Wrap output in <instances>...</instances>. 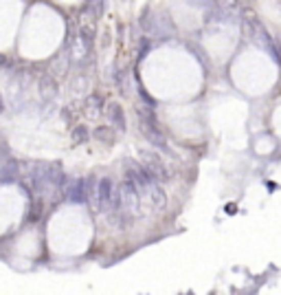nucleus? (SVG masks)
Segmentation results:
<instances>
[{
	"label": "nucleus",
	"mask_w": 281,
	"mask_h": 295,
	"mask_svg": "<svg viewBox=\"0 0 281 295\" xmlns=\"http://www.w3.org/2000/svg\"><path fill=\"white\" fill-rule=\"evenodd\" d=\"M112 198H114V183L112 179L103 176L99 179V185H97V203H99V212H110L112 207Z\"/></svg>",
	"instance_id": "obj_3"
},
{
	"label": "nucleus",
	"mask_w": 281,
	"mask_h": 295,
	"mask_svg": "<svg viewBox=\"0 0 281 295\" xmlns=\"http://www.w3.org/2000/svg\"><path fill=\"white\" fill-rule=\"evenodd\" d=\"M136 115H138V121H140V132L145 135V139L150 143H154L156 148H160L162 152H169L167 148V139L165 135L160 132L156 119H154V113L152 110H145V108H136Z\"/></svg>",
	"instance_id": "obj_1"
},
{
	"label": "nucleus",
	"mask_w": 281,
	"mask_h": 295,
	"mask_svg": "<svg viewBox=\"0 0 281 295\" xmlns=\"http://www.w3.org/2000/svg\"><path fill=\"white\" fill-rule=\"evenodd\" d=\"M88 137H90V132H88V126H75V128L71 130L73 143H86Z\"/></svg>",
	"instance_id": "obj_11"
},
{
	"label": "nucleus",
	"mask_w": 281,
	"mask_h": 295,
	"mask_svg": "<svg viewBox=\"0 0 281 295\" xmlns=\"http://www.w3.org/2000/svg\"><path fill=\"white\" fill-rule=\"evenodd\" d=\"M40 95H42V99L44 101H51V99H55V95H57V82L53 79V75H42L40 79Z\"/></svg>",
	"instance_id": "obj_7"
},
{
	"label": "nucleus",
	"mask_w": 281,
	"mask_h": 295,
	"mask_svg": "<svg viewBox=\"0 0 281 295\" xmlns=\"http://www.w3.org/2000/svg\"><path fill=\"white\" fill-rule=\"evenodd\" d=\"M66 201L68 203H86V179H75L66 187Z\"/></svg>",
	"instance_id": "obj_5"
},
{
	"label": "nucleus",
	"mask_w": 281,
	"mask_h": 295,
	"mask_svg": "<svg viewBox=\"0 0 281 295\" xmlns=\"http://www.w3.org/2000/svg\"><path fill=\"white\" fill-rule=\"evenodd\" d=\"M147 192H150L152 203L156 205L158 209H162V207H165V205H167V196H165V192H162V187L158 185V181H154V183H152V187L147 189Z\"/></svg>",
	"instance_id": "obj_9"
},
{
	"label": "nucleus",
	"mask_w": 281,
	"mask_h": 295,
	"mask_svg": "<svg viewBox=\"0 0 281 295\" xmlns=\"http://www.w3.org/2000/svg\"><path fill=\"white\" fill-rule=\"evenodd\" d=\"M114 126L110 123V126H99L97 130H95V137L99 139L101 143H108V145H112L114 143Z\"/></svg>",
	"instance_id": "obj_10"
},
{
	"label": "nucleus",
	"mask_w": 281,
	"mask_h": 295,
	"mask_svg": "<svg viewBox=\"0 0 281 295\" xmlns=\"http://www.w3.org/2000/svg\"><path fill=\"white\" fill-rule=\"evenodd\" d=\"M125 179H130V181H134L136 185L140 187V192H147L152 187V183L156 181L152 176V172L145 167V163L140 165V163H136V161H132V159H128L125 161Z\"/></svg>",
	"instance_id": "obj_2"
},
{
	"label": "nucleus",
	"mask_w": 281,
	"mask_h": 295,
	"mask_svg": "<svg viewBox=\"0 0 281 295\" xmlns=\"http://www.w3.org/2000/svg\"><path fill=\"white\" fill-rule=\"evenodd\" d=\"M125 3H128V0H125Z\"/></svg>",
	"instance_id": "obj_15"
},
{
	"label": "nucleus",
	"mask_w": 281,
	"mask_h": 295,
	"mask_svg": "<svg viewBox=\"0 0 281 295\" xmlns=\"http://www.w3.org/2000/svg\"><path fill=\"white\" fill-rule=\"evenodd\" d=\"M86 106H88V108H92V115H97V113H99V106H101V101H99L97 97H88Z\"/></svg>",
	"instance_id": "obj_13"
},
{
	"label": "nucleus",
	"mask_w": 281,
	"mask_h": 295,
	"mask_svg": "<svg viewBox=\"0 0 281 295\" xmlns=\"http://www.w3.org/2000/svg\"><path fill=\"white\" fill-rule=\"evenodd\" d=\"M140 159H145L143 163H145V167L152 172V176L156 181H169V172H167V167H165V163L156 157V154H152V152H140Z\"/></svg>",
	"instance_id": "obj_4"
},
{
	"label": "nucleus",
	"mask_w": 281,
	"mask_h": 295,
	"mask_svg": "<svg viewBox=\"0 0 281 295\" xmlns=\"http://www.w3.org/2000/svg\"><path fill=\"white\" fill-rule=\"evenodd\" d=\"M20 176V165H18V161H11V159H7L5 163H3V172H0V179H3L5 185H9V183H13Z\"/></svg>",
	"instance_id": "obj_8"
},
{
	"label": "nucleus",
	"mask_w": 281,
	"mask_h": 295,
	"mask_svg": "<svg viewBox=\"0 0 281 295\" xmlns=\"http://www.w3.org/2000/svg\"><path fill=\"white\" fill-rule=\"evenodd\" d=\"M79 35H81V40H84V44L88 49H92V42H95V25H84L79 29Z\"/></svg>",
	"instance_id": "obj_12"
},
{
	"label": "nucleus",
	"mask_w": 281,
	"mask_h": 295,
	"mask_svg": "<svg viewBox=\"0 0 281 295\" xmlns=\"http://www.w3.org/2000/svg\"><path fill=\"white\" fill-rule=\"evenodd\" d=\"M106 117H108V121L112 123V126L116 130H123L128 128V123H125V115H123V108L116 104V101H110V104L106 106Z\"/></svg>",
	"instance_id": "obj_6"
},
{
	"label": "nucleus",
	"mask_w": 281,
	"mask_h": 295,
	"mask_svg": "<svg viewBox=\"0 0 281 295\" xmlns=\"http://www.w3.org/2000/svg\"><path fill=\"white\" fill-rule=\"evenodd\" d=\"M191 5H196V7H202V9H206V7L211 5V0H189Z\"/></svg>",
	"instance_id": "obj_14"
}]
</instances>
